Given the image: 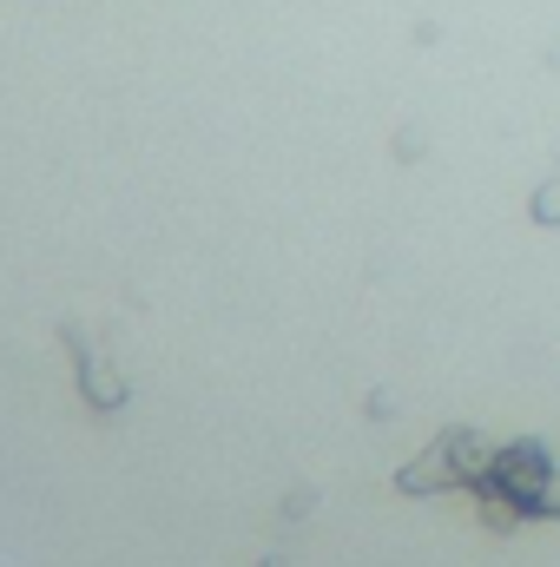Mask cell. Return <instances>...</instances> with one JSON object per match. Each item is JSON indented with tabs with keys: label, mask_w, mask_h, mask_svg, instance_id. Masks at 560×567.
Here are the masks:
<instances>
[{
	"label": "cell",
	"mask_w": 560,
	"mask_h": 567,
	"mask_svg": "<svg viewBox=\"0 0 560 567\" xmlns=\"http://www.w3.org/2000/svg\"><path fill=\"white\" fill-rule=\"evenodd\" d=\"M548 449L541 442H508L501 455H495V475L481 482V488H501L508 502H521V515H535V502H541V488H548ZM475 488V495H481Z\"/></svg>",
	"instance_id": "cell-1"
},
{
	"label": "cell",
	"mask_w": 560,
	"mask_h": 567,
	"mask_svg": "<svg viewBox=\"0 0 560 567\" xmlns=\"http://www.w3.org/2000/svg\"><path fill=\"white\" fill-rule=\"evenodd\" d=\"M403 488L409 495H435V488H455V462H448V442H435L422 462H409L403 468Z\"/></svg>",
	"instance_id": "cell-2"
},
{
	"label": "cell",
	"mask_w": 560,
	"mask_h": 567,
	"mask_svg": "<svg viewBox=\"0 0 560 567\" xmlns=\"http://www.w3.org/2000/svg\"><path fill=\"white\" fill-rule=\"evenodd\" d=\"M528 212H535L541 225H560V178H554V185H541V192L528 198Z\"/></svg>",
	"instance_id": "cell-3"
}]
</instances>
